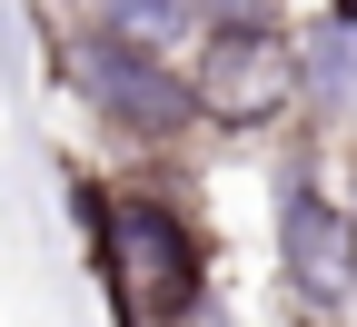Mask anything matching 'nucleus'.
Segmentation results:
<instances>
[{"instance_id": "2", "label": "nucleus", "mask_w": 357, "mask_h": 327, "mask_svg": "<svg viewBox=\"0 0 357 327\" xmlns=\"http://www.w3.org/2000/svg\"><path fill=\"white\" fill-rule=\"evenodd\" d=\"M70 79H79L129 139H178V129L199 119L189 70H169L159 50H129V40H109V30H79V40H70Z\"/></svg>"}, {"instance_id": "1", "label": "nucleus", "mask_w": 357, "mask_h": 327, "mask_svg": "<svg viewBox=\"0 0 357 327\" xmlns=\"http://www.w3.org/2000/svg\"><path fill=\"white\" fill-rule=\"evenodd\" d=\"M79 218H89L100 277L119 288L129 327H178V317L199 307L208 268H199V238H189V218H178L169 199H149V189H129V199H100V189H79Z\"/></svg>"}, {"instance_id": "5", "label": "nucleus", "mask_w": 357, "mask_h": 327, "mask_svg": "<svg viewBox=\"0 0 357 327\" xmlns=\"http://www.w3.org/2000/svg\"><path fill=\"white\" fill-rule=\"evenodd\" d=\"M89 10H100V30L129 40V50H178V40L208 20L199 0H89Z\"/></svg>"}, {"instance_id": "6", "label": "nucleus", "mask_w": 357, "mask_h": 327, "mask_svg": "<svg viewBox=\"0 0 357 327\" xmlns=\"http://www.w3.org/2000/svg\"><path fill=\"white\" fill-rule=\"evenodd\" d=\"M337 20H357V0H337Z\"/></svg>"}, {"instance_id": "4", "label": "nucleus", "mask_w": 357, "mask_h": 327, "mask_svg": "<svg viewBox=\"0 0 357 327\" xmlns=\"http://www.w3.org/2000/svg\"><path fill=\"white\" fill-rule=\"evenodd\" d=\"M278 248H288V277H298V288H318V298H337L347 277H357V268H347V218L307 189V178L278 199Z\"/></svg>"}, {"instance_id": "3", "label": "nucleus", "mask_w": 357, "mask_h": 327, "mask_svg": "<svg viewBox=\"0 0 357 327\" xmlns=\"http://www.w3.org/2000/svg\"><path fill=\"white\" fill-rule=\"evenodd\" d=\"M189 100H199V119H268V109H288L298 100V40L278 20H218Z\"/></svg>"}]
</instances>
